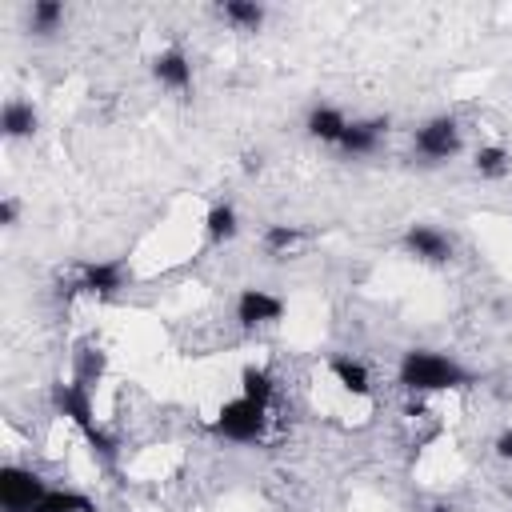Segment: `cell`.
I'll list each match as a JSON object with an SVG mask.
<instances>
[{
    "label": "cell",
    "instance_id": "21",
    "mask_svg": "<svg viewBox=\"0 0 512 512\" xmlns=\"http://www.w3.org/2000/svg\"><path fill=\"white\" fill-rule=\"evenodd\" d=\"M296 240H300V228H288V224H272V228L264 232V248H268V252H288Z\"/></svg>",
    "mask_w": 512,
    "mask_h": 512
},
{
    "label": "cell",
    "instance_id": "8",
    "mask_svg": "<svg viewBox=\"0 0 512 512\" xmlns=\"http://www.w3.org/2000/svg\"><path fill=\"white\" fill-rule=\"evenodd\" d=\"M80 292H92V296H112L124 288V264L120 260H100V264H84L80 268V280H76Z\"/></svg>",
    "mask_w": 512,
    "mask_h": 512
},
{
    "label": "cell",
    "instance_id": "18",
    "mask_svg": "<svg viewBox=\"0 0 512 512\" xmlns=\"http://www.w3.org/2000/svg\"><path fill=\"white\" fill-rule=\"evenodd\" d=\"M476 172L484 176V180H500L508 168H512V156H508V148H500V144H488V148H480L476 152Z\"/></svg>",
    "mask_w": 512,
    "mask_h": 512
},
{
    "label": "cell",
    "instance_id": "13",
    "mask_svg": "<svg viewBox=\"0 0 512 512\" xmlns=\"http://www.w3.org/2000/svg\"><path fill=\"white\" fill-rule=\"evenodd\" d=\"M0 128H4V136H12V140L32 136V132H36V108L24 104V100H8L4 112H0Z\"/></svg>",
    "mask_w": 512,
    "mask_h": 512
},
{
    "label": "cell",
    "instance_id": "24",
    "mask_svg": "<svg viewBox=\"0 0 512 512\" xmlns=\"http://www.w3.org/2000/svg\"><path fill=\"white\" fill-rule=\"evenodd\" d=\"M428 512H452V504H432Z\"/></svg>",
    "mask_w": 512,
    "mask_h": 512
},
{
    "label": "cell",
    "instance_id": "11",
    "mask_svg": "<svg viewBox=\"0 0 512 512\" xmlns=\"http://www.w3.org/2000/svg\"><path fill=\"white\" fill-rule=\"evenodd\" d=\"M344 128H348V116L340 108H332V104H316L308 112V136L320 140V144H340Z\"/></svg>",
    "mask_w": 512,
    "mask_h": 512
},
{
    "label": "cell",
    "instance_id": "2",
    "mask_svg": "<svg viewBox=\"0 0 512 512\" xmlns=\"http://www.w3.org/2000/svg\"><path fill=\"white\" fill-rule=\"evenodd\" d=\"M52 408L64 416V420H72L76 428H80V436L92 444V452L100 456V460H116V440H112V432L104 428V424H96V416H92V392H88V384H80V380H60V384H52Z\"/></svg>",
    "mask_w": 512,
    "mask_h": 512
},
{
    "label": "cell",
    "instance_id": "14",
    "mask_svg": "<svg viewBox=\"0 0 512 512\" xmlns=\"http://www.w3.org/2000/svg\"><path fill=\"white\" fill-rule=\"evenodd\" d=\"M272 392H276V380H272V372L268 368H256V364H248L244 372H240V396H248V400H256V404H272Z\"/></svg>",
    "mask_w": 512,
    "mask_h": 512
},
{
    "label": "cell",
    "instance_id": "19",
    "mask_svg": "<svg viewBox=\"0 0 512 512\" xmlns=\"http://www.w3.org/2000/svg\"><path fill=\"white\" fill-rule=\"evenodd\" d=\"M104 352L100 348H92V344H84L80 352H76V380L80 384H96L100 376H104Z\"/></svg>",
    "mask_w": 512,
    "mask_h": 512
},
{
    "label": "cell",
    "instance_id": "4",
    "mask_svg": "<svg viewBox=\"0 0 512 512\" xmlns=\"http://www.w3.org/2000/svg\"><path fill=\"white\" fill-rule=\"evenodd\" d=\"M44 496H48V484L40 472L20 468V464L0 468V508L4 512H32Z\"/></svg>",
    "mask_w": 512,
    "mask_h": 512
},
{
    "label": "cell",
    "instance_id": "9",
    "mask_svg": "<svg viewBox=\"0 0 512 512\" xmlns=\"http://www.w3.org/2000/svg\"><path fill=\"white\" fill-rule=\"evenodd\" d=\"M384 128H388V120H348V128H344V136H340V152L344 156H368V152H376V144H380V136H384Z\"/></svg>",
    "mask_w": 512,
    "mask_h": 512
},
{
    "label": "cell",
    "instance_id": "23",
    "mask_svg": "<svg viewBox=\"0 0 512 512\" xmlns=\"http://www.w3.org/2000/svg\"><path fill=\"white\" fill-rule=\"evenodd\" d=\"M0 220H4V224L16 220V200H4V204H0Z\"/></svg>",
    "mask_w": 512,
    "mask_h": 512
},
{
    "label": "cell",
    "instance_id": "6",
    "mask_svg": "<svg viewBox=\"0 0 512 512\" xmlns=\"http://www.w3.org/2000/svg\"><path fill=\"white\" fill-rule=\"evenodd\" d=\"M284 316V300L264 292V288H240L236 296V320L244 328H256V324H272Z\"/></svg>",
    "mask_w": 512,
    "mask_h": 512
},
{
    "label": "cell",
    "instance_id": "22",
    "mask_svg": "<svg viewBox=\"0 0 512 512\" xmlns=\"http://www.w3.org/2000/svg\"><path fill=\"white\" fill-rule=\"evenodd\" d=\"M492 448H496V456H500V460H512V428H504V432L496 436V444H492Z\"/></svg>",
    "mask_w": 512,
    "mask_h": 512
},
{
    "label": "cell",
    "instance_id": "15",
    "mask_svg": "<svg viewBox=\"0 0 512 512\" xmlns=\"http://www.w3.org/2000/svg\"><path fill=\"white\" fill-rule=\"evenodd\" d=\"M32 512H96V504H92L84 492H72V488H48V496H44Z\"/></svg>",
    "mask_w": 512,
    "mask_h": 512
},
{
    "label": "cell",
    "instance_id": "12",
    "mask_svg": "<svg viewBox=\"0 0 512 512\" xmlns=\"http://www.w3.org/2000/svg\"><path fill=\"white\" fill-rule=\"evenodd\" d=\"M328 372H332L336 384H340L344 392H352V396H368V392H372L368 368H364L360 360H352V356H332V360H328Z\"/></svg>",
    "mask_w": 512,
    "mask_h": 512
},
{
    "label": "cell",
    "instance_id": "16",
    "mask_svg": "<svg viewBox=\"0 0 512 512\" xmlns=\"http://www.w3.org/2000/svg\"><path fill=\"white\" fill-rule=\"evenodd\" d=\"M236 228H240V224H236V208H232V204H212V208H208V216H204V232H208L212 244L232 240Z\"/></svg>",
    "mask_w": 512,
    "mask_h": 512
},
{
    "label": "cell",
    "instance_id": "7",
    "mask_svg": "<svg viewBox=\"0 0 512 512\" xmlns=\"http://www.w3.org/2000/svg\"><path fill=\"white\" fill-rule=\"evenodd\" d=\"M404 248H408L412 256L428 260V264H444V260L452 256V240H448L444 232L428 228V224H412V228L404 232Z\"/></svg>",
    "mask_w": 512,
    "mask_h": 512
},
{
    "label": "cell",
    "instance_id": "10",
    "mask_svg": "<svg viewBox=\"0 0 512 512\" xmlns=\"http://www.w3.org/2000/svg\"><path fill=\"white\" fill-rule=\"evenodd\" d=\"M152 76H156L164 88H172V92H192V64H188V56H184L180 48L160 52V56L152 60Z\"/></svg>",
    "mask_w": 512,
    "mask_h": 512
},
{
    "label": "cell",
    "instance_id": "20",
    "mask_svg": "<svg viewBox=\"0 0 512 512\" xmlns=\"http://www.w3.org/2000/svg\"><path fill=\"white\" fill-rule=\"evenodd\" d=\"M28 20H32V32H56L60 20H64V8L56 0H36L32 12H28Z\"/></svg>",
    "mask_w": 512,
    "mask_h": 512
},
{
    "label": "cell",
    "instance_id": "17",
    "mask_svg": "<svg viewBox=\"0 0 512 512\" xmlns=\"http://www.w3.org/2000/svg\"><path fill=\"white\" fill-rule=\"evenodd\" d=\"M220 16H224L228 24H236L240 32H256L260 20H264V8L252 4V0H228V4L220 8Z\"/></svg>",
    "mask_w": 512,
    "mask_h": 512
},
{
    "label": "cell",
    "instance_id": "1",
    "mask_svg": "<svg viewBox=\"0 0 512 512\" xmlns=\"http://www.w3.org/2000/svg\"><path fill=\"white\" fill-rule=\"evenodd\" d=\"M396 380L404 392L412 396H432V392H448V388H464L472 384V376L444 352H432V348H408L400 356V368H396Z\"/></svg>",
    "mask_w": 512,
    "mask_h": 512
},
{
    "label": "cell",
    "instance_id": "5",
    "mask_svg": "<svg viewBox=\"0 0 512 512\" xmlns=\"http://www.w3.org/2000/svg\"><path fill=\"white\" fill-rule=\"evenodd\" d=\"M412 144H416V156L420 160L440 164V160H448V156L460 152V128H456L452 116H436V120H428V124L416 128Z\"/></svg>",
    "mask_w": 512,
    "mask_h": 512
},
{
    "label": "cell",
    "instance_id": "3",
    "mask_svg": "<svg viewBox=\"0 0 512 512\" xmlns=\"http://www.w3.org/2000/svg\"><path fill=\"white\" fill-rule=\"evenodd\" d=\"M208 428H212L216 436L232 440V444H256V440H264V432H268V408L256 404V400H248V396H236V400L220 404V412L212 416Z\"/></svg>",
    "mask_w": 512,
    "mask_h": 512
}]
</instances>
